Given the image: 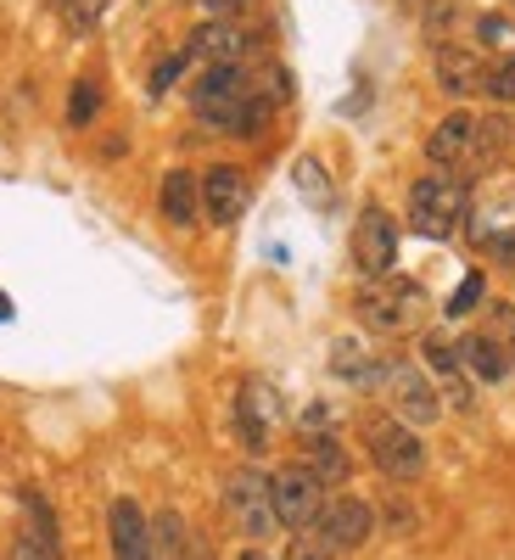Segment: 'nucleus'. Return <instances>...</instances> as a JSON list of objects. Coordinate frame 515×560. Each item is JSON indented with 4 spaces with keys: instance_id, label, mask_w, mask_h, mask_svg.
Masks as SVG:
<instances>
[{
    "instance_id": "17",
    "label": "nucleus",
    "mask_w": 515,
    "mask_h": 560,
    "mask_svg": "<svg viewBox=\"0 0 515 560\" xmlns=\"http://www.w3.org/2000/svg\"><path fill=\"white\" fill-rule=\"evenodd\" d=\"M191 57H202L208 68L213 62H242V51H247V34L236 28V23H208V28H197V39L185 45Z\"/></svg>"
},
{
    "instance_id": "15",
    "label": "nucleus",
    "mask_w": 515,
    "mask_h": 560,
    "mask_svg": "<svg viewBox=\"0 0 515 560\" xmlns=\"http://www.w3.org/2000/svg\"><path fill=\"white\" fill-rule=\"evenodd\" d=\"M454 348H459V364H465V376H471V382L499 387V382L510 376V359H504V348H499L493 337H465V342H454Z\"/></svg>"
},
{
    "instance_id": "22",
    "label": "nucleus",
    "mask_w": 515,
    "mask_h": 560,
    "mask_svg": "<svg viewBox=\"0 0 515 560\" xmlns=\"http://www.w3.org/2000/svg\"><path fill=\"white\" fill-rule=\"evenodd\" d=\"M96 113H102V84H96V73H79L73 96H68V129H90Z\"/></svg>"
},
{
    "instance_id": "31",
    "label": "nucleus",
    "mask_w": 515,
    "mask_h": 560,
    "mask_svg": "<svg viewBox=\"0 0 515 560\" xmlns=\"http://www.w3.org/2000/svg\"><path fill=\"white\" fill-rule=\"evenodd\" d=\"M477 28H482V45H504V39H510V23H504V18H482Z\"/></svg>"
},
{
    "instance_id": "6",
    "label": "nucleus",
    "mask_w": 515,
    "mask_h": 560,
    "mask_svg": "<svg viewBox=\"0 0 515 560\" xmlns=\"http://www.w3.org/2000/svg\"><path fill=\"white\" fill-rule=\"evenodd\" d=\"M269 499H274L280 527L308 533L314 516L325 510V482L308 471V465H286V471H274V477H269Z\"/></svg>"
},
{
    "instance_id": "25",
    "label": "nucleus",
    "mask_w": 515,
    "mask_h": 560,
    "mask_svg": "<svg viewBox=\"0 0 515 560\" xmlns=\"http://www.w3.org/2000/svg\"><path fill=\"white\" fill-rule=\"evenodd\" d=\"M482 292H488V280H482V275H465L459 287H454V298L443 303V314H448V319H459V314H471V308L482 303Z\"/></svg>"
},
{
    "instance_id": "1",
    "label": "nucleus",
    "mask_w": 515,
    "mask_h": 560,
    "mask_svg": "<svg viewBox=\"0 0 515 560\" xmlns=\"http://www.w3.org/2000/svg\"><path fill=\"white\" fill-rule=\"evenodd\" d=\"M359 432H364V454L376 459L393 482H414L420 471H426V438H420L409 420L376 409V415L359 420Z\"/></svg>"
},
{
    "instance_id": "26",
    "label": "nucleus",
    "mask_w": 515,
    "mask_h": 560,
    "mask_svg": "<svg viewBox=\"0 0 515 560\" xmlns=\"http://www.w3.org/2000/svg\"><path fill=\"white\" fill-rule=\"evenodd\" d=\"M482 90L493 102H515V57H499L493 68H488V79H482Z\"/></svg>"
},
{
    "instance_id": "9",
    "label": "nucleus",
    "mask_w": 515,
    "mask_h": 560,
    "mask_svg": "<svg viewBox=\"0 0 515 560\" xmlns=\"http://www.w3.org/2000/svg\"><path fill=\"white\" fill-rule=\"evenodd\" d=\"M477 129H482L477 113H448V118L426 135L432 168H443V174H471V163H477Z\"/></svg>"
},
{
    "instance_id": "19",
    "label": "nucleus",
    "mask_w": 515,
    "mask_h": 560,
    "mask_svg": "<svg viewBox=\"0 0 515 560\" xmlns=\"http://www.w3.org/2000/svg\"><path fill=\"white\" fill-rule=\"evenodd\" d=\"M152 560H202V549L191 544V533H185L179 510H163V516L152 522Z\"/></svg>"
},
{
    "instance_id": "33",
    "label": "nucleus",
    "mask_w": 515,
    "mask_h": 560,
    "mask_svg": "<svg viewBox=\"0 0 515 560\" xmlns=\"http://www.w3.org/2000/svg\"><path fill=\"white\" fill-rule=\"evenodd\" d=\"M242 560H269V555H264V549H247V555H242Z\"/></svg>"
},
{
    "instance_id": "20",
    "label": "nucleus",
    "mask_w": 515,
    "mask_h": 560,
    "mask_svg": "<svg viewBox=\"0 0 515 560\" xmlns=\"http://www.w3.org/2000/svg\"><path fill=\"white\" fill-rule=\"evenodd\" d=\"M420 353H426V364H432L437 376L448 382L454 404H471V376H465V364H459V348H454L448 337H426V342H420Z\"/></svg>"
},
{
    "instance_id": "2",
    "label": "nucleus",
    "mask_w": 515,
    "mask_h": 560,
    "mask_svg": "<svg viewBox=\"0 0 515 560\" xmlns=\"http://www.w3.org/2000/svg\"><path fill=\"white\" fill-rule=\"evenodd\" d=\"M353 308H359V319H364L376 337H403V331H414V325H420L426 292H420V280L387 275V280H376V287H364V292L353 298Z\"/></svg>"
},
{
    "instance_id": "18",
    "label": "nucleus",
    "mask_w": 515,
    "mask_h": 560,
    "mask_svg": "<svg viewBox=\"0 0 515 560\" xmlns=\"http://www.w3.org/2000/svg\"><path fill=\"white\" fill-rule=\"evenodd\" d=\"M331 370L342 382H353V387H382V359L370 353L364 342H353V337L331 342Z\"/></svg>"
},
{
    "instance_id": "7",
    "label": "nucleus",
    "mask_w": 515,
    "mask_h": 560,
    "mask_svg": "<svg viewBox=\"0 0 515 560\" xmlns=\"http://www.w3.org/2000/svg\"><path fill=\"white\" fill-rule=\"evenodd\" d=\"M382 387H387V398H393V415L409 420L414 432L432 427V420L443 415V398H437L432 376H420V364H403V359L382 364Z\"/></svg>"
},
{
    "instance_id": "28",
    "label": "nucleus",
    "mask_w": 515,
    "mask_h": 560,
    "mask_svg": "<svg viewBox=\"0 0 515 560\" xmlns=\"http://www.w3.org/2000/svg\"><path fill=\"white\" fill-rule=\"evenodd\" d=\"M280 560H331V549H325L314 533H297V538L286 544V555H280Z\"/></svg>"
},
{
    "instance_id": "34",
    "label": "nucleus",
    "mask_w": 515,
    "mask_h": 560,
    "mask_svg": "<svg viewBox=\"0 0 515 560\" xmlns=\"http://www.w3.org/2000/svg\"><path fill=\"white\" fill-rule=\"evenodd\" d=\"M57 7H62V12H68V7H73V0H57Z\"/></svg>"
},
{
    "instance_id": "32",
    "label": "nucleus",
    "mask_w": 515,
    "mask_h": 560,
    "mask_svg": "<svg viewBox=\"0 0 515 560\" xmlns=\"http://www.w3.org/2000/svg\"><path fill=\"white\" fill-rule=\"evenodd\" d=\"M0 319H12V303H7V292H0Z\"/></svg>"
},
{
    "instance_id": "10",
    "label": "nucleus",
    "mask_w": 515,
    "mask_h": 560,
    "mask_svg": "<svg viewBox=\"0 0 515 560\" xmlns=\"http://www.w3.org/2000/svg\"><path fill=\"white\" fill-rule=\"evenodd\" d=\"M247 197H253V185H247V174L236 163H213L202 174V213L213 224H236L247 213Z\"/></svg>"
},
{
    "instance_id": "14",
    "label": "nucleus",
    "mask_w": 515,
    "mask_h": 560,
    "mask_svg": "<svg viewBox=\"0 0 515 560\" xmlns=\"http://www.w3.org/2000/svg\"><path fill=\"white\" fill-rule=\"evenodd\" d=\"M482 79H488L482 51H471V45H437V84L448 96H471V90H482Z\"/></svg>"
},
{
    "instance_id": "27",
    "label": "nucleus",
    "mask_w": 515,
    "mask_h": 560,
    "mask_svg": "<svg viewBox=\"0 0 515 560\" xmlns=\"http://www.w3.org/2000/svg\"><path fill=\"white\" fill-rule=\"evenodd\" d=\"M185 68H191V51H174V57H163V62H157V73L147 79V90H152V96H163V90H174V79H179Z\"/></svg>"
},
{
    "instance_id": "5",
    "label": "nucleus",
    "mask_w": 515,
    "mask_h": 560,
    "mask_svg": "<svg viewBox=\"0 0 515 560\" xmlns=\"http://www.w3.org/2000/svg\"><path fill=\"white\" fill-rule=\"evenodd\" d=\"M331 555H348V549H364L370 544V533H376V510H370L364 499H353V493H337V499H325V510L314 516V527H308Z\"/></svg>"
},
{
    "instance_id": "12",
    "label": "nucleus",
    "mask_w": 515,
    "mask_h": 560,
    "mask_svg": "<svg viewBox=\"0 0 515 560\" xmlns=\"http://www.w3.org/2000/svg\"><path fill=\"white\" fill-rule=\"evenodd\" d=\"M274 393L264 387V382H247L242 393H236V432H242V443H247V454H264L269 448V438H274Z\"/></svg>"
},
{
    "instance_id": "3",
    "label": "nucleus",
    "mask_w": 515,
    "mask_h": 560,
    "mask_svg": "<svg viewBox=\"0 0 515 560\" xmlns=\"http://www.w3.org/2000/svg\"><path fill=\"white\" fill-rule=\"evenodd\" d=\"M459 213H465V185H459V174L432 168V174H420V179L409 185V224L420 230V236L448 242L454 224H459Z\"/></svg>"
},
{
    "instance_id": "30",
    "label": "nucleus",
    "mask_w": 515,
    "mask_h": 560,
    "mask_svg": "<svg viewBox=\"0 0 515 560\" xmlns=\"http://www.w3.org/2000/svg\"><path fill=\"white\" fill-rule=\"evenodd\" d=\"M488 253H493V258L510 269V264H515V230H499V236L488 242Z\"/></svg>"
},
{
    "instance_id": "16",
    "label": "nucleus",
    "mask_w": 515,
    "mask_h": 560,
    "mask_svg": "<svg viewBox=\"0 0 515 560\" xmlns=\"http://www.w3.org/2000/svg\"><path fill=\"white\" fill-rule=\"evenodd\" d=\"M303 465H308L325 488L348 482V448H342V438H331V432H308V438H303Z\"/></svg>"
},
{
    "instance_id": "23",
    "label": "nucleus",
    "mask_w": 515,
    "mask_h": 560,
    "mask_svg": "<svg viewBox=\"0 0 515 560\" xmlns=\"http://www.w3.org/2000/svg\"><path fill=\"white\" fill-rule=\"evenodd\" d=\"M504 140H510V118H482V129H477V163H471V174H493V168H499V158H504Z\"/></svg>"
},
{
    "instance_id": "8",
    "label": "nucleus",
    "mask_w": 515,
    "mask_h": 560,
    "mask_svg": "<svg viewBox=\"0 0 515 560\" xmlns=\"http://www.w3.org/2000/svg\"><path fill=\"white\" fill-rule=\"evenodd\" d=\"M353 264L370 280L393 275V264H398V224H393L387 208H364L359 213V224H353Z\"/></svg>"
},
{
    "instance_id": "13",
    "label": "nucleus",
    "mask_w": 515,
    "mask_h": 560,
    "mask_svg": "<svg viewBox=\"0 0 515 560\" xmlns=\"http://www.w3.org/2000/svg\"><path fill=\"white\" fill-rule=\"evenodd\" d=\"M157 208L174 230H191L202 219V179L191 168H168L163 174V191H157Z\"/></svg>"
},
{
    "instance_id": "21",
    "label": "nucleus",
    "mask_w": 515,
    "mask_h": 560,
    "mask_svg": "<svg viewBox=\"0 0 515 560\" xmlns=\"http://www.w3.org/2000/svg\"><path fill=\"white\" fill-rule=\"evenodd\" d=\"M23 527L45 544V549H51L57 560H62V533H57V510H51V499H45V493H23Z\"/></svg>"
},
{
    "instance_id": "11",
    "label": "nucleus",
    "mask_w": 515,
    "mask_h": 560,
    "mask_svg": "<svg viewBox=\"0 0 515 560\" xmlns=\"http://www.w3.org/2000/svg\"><path fill=\"white\" fill-rule=\"evenodd\" d=\"M107 538H113V560H152V522L134 499L107 504Z\"/></svg>"
},
{
    "instance_id": "29",
    "label": "nucleus",
    "mask_w": 515,
    "mask_h": 560,
    "mask_svg": "<svg viewBox=\"0 0 515 560\" xmlns=\"http://www.w3.org/2000/svg\"><path fill=\"white\" fill-rule=\"evenodd\" d=\"M12 560H57V555H51V549H45V544H39V538H34L28 527H17V544H12Z\"/></svg>"
},
{
    "instance_id": "4",
    "label": "nucleus",
    "mask_w": 515,
    "mask_h": 560,
    "mask_svg": "<svg viewBox=\"0 0 515 560\" xmlns=\"http://www.w3.org/2000/svg\"><path fill=\"white\" fill-rule=\"evenodd\" d=\"M224 510H230V522L242 527V538H253V544H264L269 533H280L274 499H269V477L253 471V465H242V471L224 477Z\"/></svg>"
},
{
    "instance_id": "24",
    "label": "nucleus",
    "mask_w": 515,
    "mask_h": 560,
    "mask_svg": "<svg viewBox=\"0 0 515 560\" xmlns=\"http://www.w3.org/2000/svg\"><path fill=\"white\" fill-rule=\"evenodd\" d=\"M482 337H493L499 348H504V359H515V308L510 303H493L488 308V331Z\"/></svg>"
}]
</instances>
